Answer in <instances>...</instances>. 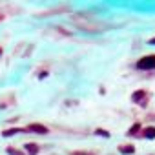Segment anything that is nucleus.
<instances>
[{"mask_svg": "<svg viewBox=\"0 0 155 155\" xmlns=\"http://www.w3.org/2000/svg\"><path fill=\"white\" fill-rule=\"evenodd\" d=\"M137 68H139V70H155V55L141 58V60L137 62Z\"/></svg>", "mask_w": 155, "mask_h": 155, "instance_id": "1", "label": "nucleus"}, {"mask_svg": "<svg viewBox=\"0 0 155 155\" xmlns=\"http://www.w3.org/2000/svg\"><path fill=\"white\" fill-rule=\"evenodd\" d=\"M28 131H35V133H48V128L46 126H42V124H31L26 128Z\"/></svg>", "mask_w": 155, "mask_h": 155, "instance_id": "2", "label": "nucleus"}, {"mask_svg": "<svg viewBox=\"0 0 155 155\" xmlns=\"http://www.w3.org/2000/svg\"><path fill=\"white\" fill-rule=\"evenodd\" d=\"M26 151H28L29 155H37V153H38V146H35V144H26Z\"/></svg>", "mask_w": 155, "mask_h": 155, "instance_id": "3", "label": "nucleus"}, {"mask_svg": "<svg viewBox=\"0 0 155 155\" xmlns=\"http://www.w3.org/2000/svg\"><path fill=\"white\" fill-rule=\"evenodd\" d=\"M133 151H135L133 146H121V153L122 155H130V153H133Z\"/></svg>", "mask_w": 155, "mask_h": 155, "instance_id": "4", "label": "nucleus"}, {"mask_svg": "<svg viewBox=\"0 0 155 155\" xmlns=\"http://www.w3.org/2000/svg\"><path fill=\"white\" fill-rule=\"evenodd\" d=\"M144 135H146L148 139H155V128H146V130H144Z\"/></svg>", "mask_w": 155, "mask_h": 155, "instance_id": "5", "label": "nucleus"}, {"mask_svg": "<svg viewBox=\"0 0 155 155\" xmlns=\"http://www.w3.org/2000/svg\"><path fill=\"white\" fill-rule=\"evenodd\" d=\"M144 95H146L144 91H135V93H133V100H135V102H139V100H141Z\"/></svg>", "mask_w": 155, "mask_h": 155, "instance_id": "6", "label": "nucleus"}, {"mask_svg": "<svg viewBox=\"0 0 155 155\" xmlns=\"http://www.w3.org/2000/svg\"><path fill=\"white\" fill-rule=\"evenodd\" d=\"M15 133H18V128H13V130L4 131V137H11V135H15Z\"/></svg>", "mask_w": 155, "mask_h": 155, "instance_id": "7", "label": "nucleus"}, {"mask_svg": "<svg viewBox=\"0 0 155 155\" xmlns=\"http://www.w3.org/2000/svg\"><path fill=\"white\" fill-rule=\"evenodd\" d=\"M139 128H141L139 124H133V126H131V130H130V135H135L137 131H139Z\"/></svg>", "mask_w": 155, "mask_h": 155, "instance_id": "8", "label": "nucleus"}, {"mask_svg": "<svg viewBox=\"0 0 155 155\" xmlns=\"http://www.w3.org/2000/svg\"><path fill=\"white\" fill-rule=\"evenodd\" d=\"M7 153H9V155H22V151H18V150H15V148H7Z\"/></svg>", "mask_w": 155, "mask_h": 155, "instance_id": "9", "label": "nucleus"}, {"mask_svg": "<svg viewBox=\"0 0 155 155\" xmlns=\"http://www.w3.org/2000/svg\"><path fill=\"white\" fill-rule=\"evenodd\" d=\"M97 133H99V135H104V137H108V131H102V130H97Z\"/></svg>", "mask_w": 155, "mask_h": 155, "instance_id": "10", "label": "nucleus"}, {"mask_svg": "<svg viewBox=\"0 0 155 155\" xmlns=\"http://www.w3.org/2000/svg\"><path fill=\"white\" fill-rule=\"evenodd\" d=\"M73 155H90V153H73Z\"/></svg>", "mask_w": 155, "mask_h": 155, "instance_id": "11", "label": "nucleus"}, {"mask_svg": "<svg viewBox=\"0 0 155 155\" xmlns=\"http://www.w3.org/2000/svg\"><path fill=\"white\" fill-rule=\"evenodd\" d=\"M0 55H2V48H0Z\"/></svg>", "mask_w": 155, "mask_h": 155, "instance_id": "12", "label": "nucleus"}]
</instances>
